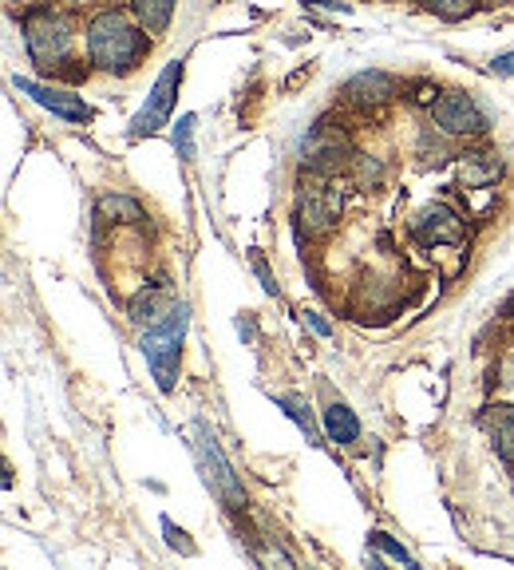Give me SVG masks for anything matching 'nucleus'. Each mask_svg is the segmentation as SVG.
<instances>
[{
  "mask_svg": "<svg viewBox=\"0 0 514 570\" xmlns=\"http://www.w3.org/2000/svg\"><path fill=\"white\" fill-rule=\"evenodd\" d=\"M491 436H495V448L506 463H514V409H495L491 416Z\"/></svg>",
  "mask_w": 514,
  "mask_h": 570,
  "instance_id": "14",
  "label": "nucleus"
},
{
  "mask_svg": "<svg viewBox=\"0 0 514 570\" xmlns=\"http://www.w3.org/2000/svg\"><path fill=\"white\" fill-rule=\"evenodd\" d=\"M368 543L380 547L384 554H392V559L404 562V567H416V562H412V554L404 551V547H399V543H392V539H388V534H384V531H373V534H368Z\"/></svg>",
  "mask_w": 514,
  "mask_h": 570,
  "instance_id": "19",
  "label": "nucleus"
},
{
  "mask_svg": "<svg viewBox=\"0 0 514 570\" xmlns=\"http://www.w3.org/2000/svg\"><path fill=\"white\" fill-rule=\"evenodd\" d=\"M340 214V195L328 187H309L302 195V223L309 226L313 234H325L328 226L337 223Z\"/></svg>",
  "mask_w": 514,
  "mask_h": 570,
  "instance_id": "9",
  "label": "nucleus"
},
{
  "mask_svg": "<svg viewBox=\"0 0 514 570\" xmlns=\"http://www.w3.org/2000/svg\"><path fill=\"white\" fill-rule=\"evenodd\" d=\"M305 317H309V325L320 333V337H333V325H328V321L320 317V313H305Z\"/></svg>",
  "mask_w": 514,
  "mask_h": 570,
  "instance_id": "24",
  "label": "nucleus"
},
{
  "mask_svg": "<svg viewBox=\"0 0 514 570\" xmlns=\"http://www.w3.org/2000/svg\"><path fill=\"white\" fill-rule=\"evenodd\" d=\"M96 210L99 223H142V206L127 195H103Z\"/></svg>",
  "mask_w": 514,
  "mask_h": 570,
  "instance_id": "11",
  "label": "nucleus"
},
{
  "mask_svg": "<svg viewBox=\"0 0 514 570\" xmlns=\"http://www.w3.org/2000/svg\"><path fill=\"white\" fill-rule=\"evenodd\" d=\"M187 325H190V305H175L155 330H147V337H142V345H139L142 356H147V365H151L155 381H159V392H175Z\"/></svg>",
  "mask_w": 514,
  "mask_h": 570,
  "instance_id": "2",
  "label": "nucleus"
},
{
  "mask_svg": "<svg viewBox=\"0 0 514 570\" xmlns=\"http://www.w3.org/2000/svg\"><path fill=\"white\" fill-rule=\"evenodd\" d=\"M277 404H281V409L289 412L297 424H302V432H305V440H309V444H320V432H317V424H313V412H309V404H305L302 396H277Z\"/></svg>",
  "mask_w": 514,
  "mask_h": 570,
  "instance_id": "16",
  "label": "nucleus"
},
{
  "mask_svg": "<svg viewBox=\"0 0 514 570\" xmlns=\"http://www.w3.org/2000/svg\"><path fill=\"white\" fill-rule=\"evenodd\" d=\"M498 175V155H467L463 159V187H487Z\"/></svg>",
  "mask_w": 514,
  "mask_h": 570,
  "instance_id": "13",
  "label": "nucleus"
},
{
  "mask_svg": "<svg viewBox=\"0 0 514 570\" xmlns=\"http://www.w3.org/2000/svg\"><path fill=\"white\" fill-rule=\"evenodd\" d=\"M24 45H28L32 63H40V68H52V63L68 60V52H71L68 17L56 9H36L32 17L24 20Z\"/></svg>",
  "mask_w": 514,
  "mask_h": 570,
  "instance_id": "3",
  "label": "nucleus"
},
{
  "mask_svg": "<svg viewBox=\"0 0 514 570\" xmlns=\"http://www.w3.org/2000/svg\"><path fill=\"white\" fill-rule=\"evenodd\" d=\"M155 305H159V289H142L131 302V321H151Z\"/></svg>",
  "mask_w": 514,
  "mask_h": 570,
  "instance_id": "20",
  "label": "nucleus"
},
{
  "mask_svg": "<svg viewBox=\"0 0 514 570\" xmlns=\"http://www.w3.org/2000/svg\"><path fill=\"white\" fill-rule=\"evenodd\" d=\"M305 151H309V163H337L348 147H345V139H340V135L325 139V127H317V131L309 135V147H305Z\"/></svg>",
  "mask_w": 514,
  "mask_h": 570,
  "instance_id": "15",
  "label": "nucleus"
},
{
  "mask_svg": "<svg viewBox=\"0 0 514 570\" xmlns=\"http://www.w3.org/2000/svg\"><path fill=\"white\" fill-rule=\"evenodd\" d=\"M249 258H254V269H257V277H261V289H266V294H277L274 277H269V269H266V258H261L257 249H249Z\"/></svg>",
  "mask_w": 514,
  "mask_h": 570,
  "instance_id": "22",
  "label": "nucleus"
},
{
  "mask_svg": "<svg viewBox=\"0 0 514 570\" xmlns=\"http://www.w3.org/2000/svg\"><path fill=\"white\" fill-rule=\"evenodd\" d=\"M195 124H198L195 116H182L175 127V151H178V159H187V163L195 159Z\"/></svg>",
  "mask_w": 514,
  "mask_h": 570,
  "instance_id": "18",
  "label": "nucleus"
},
{
  "mask_svg": "<svg viewBox=\"0 0 514 570\" xmlns=\"http://www.w3.org/2000/svg\"><path fill=\"white\" fill-rule=\"evenodd\" d=\"M435 124L447 135H483L487 131V116L480 111V104L467 91H444L435 99Z\"/></svg>",
  "mask_w": 514,
  "mask_h": 570,
  "instance_id": "6",
  "label": "nucleus"
},
{
  "mask_svg": "<svg viewBox=\"0 0 514 570\" xmlns=\"http://www.w3.org/2000/svg\"><path fill=\"white\" fill-rule=\"evenodd\" d=\"M135 17L147 32H167L170 17H175V0H135Z\"/></svg>",
  "mask_w": 514,
  "mask_h": 570,
  "instance_id": "12",
  "label": "nucleus"
},
{
  "mask_svg": "<svg viewBox=\"0 0 514 570\" xmlns=\"http://www.w3.org/2000/svg\"><path fill=\"white\" fill-rule=\"evenodd\" d=\"M491 68L498 71V76H514V52H503V56H495V63Z\"/></svg>",
  "mask_w": 514,
  "mask_h": 570,
  "instance_id": "23",
  "label": "nucleus"
},
{
  "mask_svg": "<svg viewBox=\"0 0 514 570\" xmlns=\"http://www.w3.org/2000/svg\"><path fill=\"white\" fill-rule=\"evenodd\" d=\"M396 96V80L384 76V71H356L353 80L345 83V99L356 107H380Z\"/></svg>",
  "mask_w": 514,
  "mask_h": 570,
  "instance_id": "8",
  "label": "nucleus"
},
{
  "mask_svg": "<svg viewBox=\"0 0 514 570\" xmlns=\"http://www.w3.org/2000/svg\"><path fill=\"white\" fill-rule=\"evenodd\" d=\"M17 91H24L28 99H36L40 107H48L52 116L68 119V124H88L91 111L88 104H83L80 96H71V91H56V88H45V83H36V80H24V76H17Z\"/></svg>",
  "mask_w": 514,
  "mask_h": 570,
  "instance_id": "7",
  "label": "nucleus"
},
{
  "mask_svg": "<svg viewBox=\"0 0 514 570\" xmlns=\"http://www.w3.org/2000/svg\"><path fill=\"white\" fill-rule=\"evenodd\" d=\"M325 432H328V440H337V444H353V440L360 436V420H356L353 409H345V404H328Z\"/></svg>",
  "mask_w": 514,
  "mask_h": 570,
  "instance_id": "10",
  "label": "nucleus"
},
{
  "mask_svg": "<svg viewBox=\"0 0 514 570\" xmlns=\"http://www.w3.org/2000/svg\"><path fill=\"white\" fill-rule=\"evenodd\" d=\"M162 534H167V543L175 547V551H182V554H195V547L187 543V534H182V531H175V523H170V519H162Z\"/></svg>",
  "mask_w": 514,
  "mask_h": 570,
  "instance_id": "21",
  "label": "nucleus"
},
{
  "mask_svg": "<svg viewBox=\"0 0 514 570\" xmlns=\"http://www.w3.org/2000/svg\"><path fill=\"white\" fill-rule=\"evenodd\" d=\"M147 52V36L123 17V12H103L88 28V56L103 71H131Z\"/></svg>",
  "mask_w": 514,
  "mask_h": 570,
  "instance_id": "1",
  "label": "nucleus"
},
{
  "mask_svg": "<svg viewBox=\"0 0 514 570\" xmlns=\"http://www.w3.org/2000/svg\"><path fill=\"white\" fill-rule=\"evenodd\" d=\"M419 4L444 20H463V17H471V9H475V0H419Z\"/></svg>",
  "mask_w": 514,
  "mask_h": 570,
  "instance_id": "17",
  "label": "nucleus"
},
{
  "mask_svg": "<svg viewBox=\"0 0 514 570\" xmlns=\"http://www.w3.org/2000/svg\"><path fill=\"white\" fill-rule=\"evenodd\" d=\"M195 448H198V455H202L206 483L214 488V495L223 499V503H226L230 511H241V508H246V491H241L238 475H234L230 460L223 455V448H218L214 432L206 428V420H198V424H195Z\"/></svg>",
  "mask_w": 514,
  "mask_h": 570,
  "instance_id": "4",
  "label": "nucleus"
},
{
  "mask_svg": "<svg viewBox=\"0 0 514 570\" xmlns=\"http://www.w3.org/2000/svg\"><path fill=\"white\" fill-rule=\"evenodd\" d=\"M178 83H182V60L167 63V71L155 80L142 111L131 119V139H142V135H155L159 127H167L170 111H175V99H178Z\"/></svg>",
  "mask_w": 514,
  "mask_h": 570,
  "instance_id": "5",
  "label": "nucleus"
}]
</instances>
